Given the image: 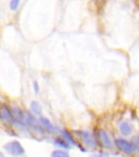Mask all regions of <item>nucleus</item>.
Instances as JSON below:
<instances>
[{
  "instance_id": "f257e3e1",
  "label": "nucleus",
  "mask_w": 139,
  "mask_h": 157,
  "mask_svg": "<svg viewBox=\"0 0 139 157\" xmlns=\"http://www.w3.org/2000/svg\"><path fill=\"white\" fill-rule=\"evenodd\" d=\"M77 136H78L83 145L85 147L90 148V149H95L96 147H98V142L96 140V137H94L93 135L91 134V132L85 130H76L75 131Z\"/></svg>"
},
{
  "instance_id": "f03ea898",
  "label": "nucleus",
  "mask_w": 139,
  "mask_h": 157,
  "mask_svg": "<svg viewBox=\"0 0 139 157\" xmlns=\"http://www.w3.org/2000/svg\"><path fill=\"white\" fill-rule=\"evenodd\" d=\"M3 149L11 155L13 156H21L25 154L24 147H22L21 144L18 141H12L7 142V144L3 146Z\"/></svg>"
},
{
  "instance_id": "7ed1b4c3",
  "label": "nucleus",
  "mask_w": 139,
  "mask_h": 157,
  "mask_svg": "<svg viewBox=\"0 0 139 157\" xmlns=\"http://www.w3.org/2000/svg\"><path fill=\"white\" fill-rule=\"evenodd\" d=\"M115 145L120 151L128 155H132L136 152L135 147L133 142H129L125 138H118L115 140Z\"/></svg>"
},
{
  "instance_id": "20e7f679",
  "label": "nucleus",
  "mask_w": 139,
  "mask_h": 157,
  "mask_svg": "<svg viewBox=\"0 0 139 157\" xmlns=\"http://www.w3.org/2000/svg\"><path fill=\"white\" fill-rule=\"evenodd\" d=\"M96 140L98 142V144L100 145L101 147H102L105 149H110L113 146L110 136L104 129L100 128L97 131Z\"/></svg>"
},
{
  "instance_id": "39448f33",
  "label": "nucleus",
  "mask_w": 139,
  "mask_h": 157,
  "mask_svg": "<svg viewBox=\"0 0 139 157\" xmlns=\"http://www.w3.org/2000/svg\"><path fill=\"white\" fill-rule=\"evenodd\" d=\"M39 123H40V124L43 128H44V129L48 132H50V133H55L56 132V129L55 126L52 124V123L50 121V120H48V118L46 117H41L39 118Z\"/></svg>"
},
{
  "instance_id": "423d86ee",
  "label": "nucleus",
  "mask_w": 139,
  "mask_h": 157,
  "mask_svg": "<svg viewBox=\"0 0 139 157\" xmlns=\"http://www.w3.org/2000/svg\"><path fill=\"white\" fill-rule=\"evenodd\" d=\"M119 128H120V131L122 133V135H124L125 137L131 135L133 132L131 125H130L129 123L126 122V121H123L122 123H120Z\"/></svg>"
},
{
  "instance_id": "0eeeda50",
  "label": "nucleus",
  "mask_w": 139,
  "mask_h": 157,
  "mask_svg": "<svg viewBox=\"0 0 139 157\" xmlns=\"http://www.w3.org/2000/svg\"><path fill=\"white\" fill-rule=\"evenodd\" d=\"M54 145L56 147H58L60 148H62L64 150H69L70 149V143L66 141L63 137H58L55 138L54 140Z\"/></svg>"
},
{
  "instance_id": "6e6552de",
  "label": "nucleus",
  "mask_w": 139,
  "mask_h": 157,
  "mask_svg": "<svg viewBox=\"0 0 139 157\" xmlns=\"http://www.w3.org/2000/svg\"><path fill=\"white\" fill-rule=\"evenodd\" d=\"M29 107H30V110L32 111V113L35 115L40 116L42 115L43 108H42V105L37 101H32L29 104Z\"/></svg>"
},
{
  "instance_id": "1a4fd4ad",
  "label": "nucleus",
  "mask_w": 139,
  "mask_h": 157,
  "mask_svg": "<svg viewBox=\"0 0 139 157\" xmlns=\"http://www.w3.org/2000/svg\"><path fill=\"white\" fill-rule=\"evenodd\" d=\"M12 112L6 106H2L0 110V120H12Z\"/></svg>"
},
{
  "instance_id": "9d476101",
  "label": "nucleus",
  "mask_w": 139,
  "mask_h": 157,
  "mask_svg": "<svg viewBox=\"0 0 139 157\" xmlns=\"http://www.w3.org/2000/svg\"><path fill=\"white\" fill-rule=\"evenodd\" d=\"M61 133H62V137L65 138V139L67 141V142L70 143V144L71 145H74V146H76L77 145V142H76V141L75 140V138L73 137V136L71 135V133L70 132H69L68 130L66 129H64L62 132H61Z\"/></svg>"
},
{
  "instance_id": "9b49d317",
  "label": "nucleus",
  "mask_w": 139,
  "mask_h": 157,
  "mask_svg": "<svg viewBox=\"0 0 139 157\" xmlns=\"http://www.w3.org/2000/svg\"><path fill=\"white\" fill-rule=\"evenodd\" d=\"M51 157H71L66 151L64 150H56L52 152Z\"/></svg>"
},
{
  "instance_id": "f8f14e48",
  "label": "nucleus",
  "mask_w": 139,
  "mask_h": 157,
  "mask_svg": "<svg viewBox=\"0 0 139 157\" xmlns=\"http://www.w3.org/2000/svg\"><path fill=\"white\" fill-rule=\"evenodd\" d=\"M20 2H21V0H11L10 1V9L12 10V11H16L17 10L18 7H19Z\"/></svg>"
},
{
  "instance_id": "ddd939ff",
  "label": "nucleus",
  "mask_w": 139,
  "mask_h": 157,
  "mask_svg": "<svg viewBox=\"0 0 139 157\" xmlns=\"http://www.w3.org/2000/svg\"><path fill=\"white\" fill-rule=\"evenodd\" d=\"M133 143L134 145L135 150H136V152H137L139 154V136H136L133 138L132 140Z\"/></svg>"
},
{
  "instance_id": "4468645a",
  "label": "nucleus",
  "mask_w": 139,
  "mask_h": 157,
  "mask_svg": "<svg viewBox=\"0 0 139 157\" xmlns=\"http://www.w3.org/2000/svg\"><path fill=\"white\" fill-rule=\"evenodd\" d=\"M33 88H34V91L35 93H39V90H40V87L39 85V83L37 81H34L33 83Z\"/></svg>"
},
{
  "instance_id": "2eb2a0df",
  "label": "nucleus",
  "mask_w": 139,
  "mask_h": 157,
  "mask_svg": "<svg viewBox=\"0 0 139 157\" xmlns=\"http://www.w3.org/2000/svg\"><path fill=\"white\" fill-rule=\"evenodd\" d=\"M93 157H110V155L108 154H106V153L101 152V153H98V154L93 155Z\"/></svg>"
},
{
  "instance_id": "dca6fc26",
  "label": "nucleus",
  "mask_w": 139,
  "mask_h": 157,
  "mask_svg": "<svg viewBox=\"0 0 139 157\" xmlns=\"http://www.w3.org/2000/svg\"><path fill=\"white\" fill-rule=\"evenodd\" d=\"M0 157H4V155H3V153L1 151H0Z\"/></svg>"
}]
</instances>
